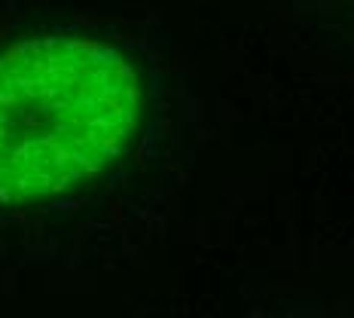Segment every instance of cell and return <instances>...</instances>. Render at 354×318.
Masks as SVG:
<instances>
[{
  "mask_svg": "<svg viewBox=\"0 0 354 318\" xmlns=\"http://www.w3.org/2000/svg\"><path fill=\"white\" fill-rule=\"evenodd\" d=\"M141 83L122 53L88 37L0 46V205L58 196L125 153Z\"/></svg>",
  "mask_w": 354,
  "mask_h": 318,
  "instance_id": "obj_1",
  "label": "cell"
}]
</instances>
